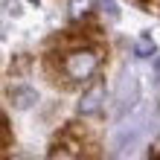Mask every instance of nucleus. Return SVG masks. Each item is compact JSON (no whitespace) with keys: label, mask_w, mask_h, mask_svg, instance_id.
<instances>
[{"label":"nucleus","mask_w":160,"mask_h":160,"mask_svg":"<svg viewBox=\"0 0 160 160\" xmlns=\"http://www.w3.org/2000/svg\"><path fill=\"white\" fill-rule=\"evenodd\" d=\"M93 148H96V143H93V137L88 134V128L79 125V122H70V125L55 137L50 154L52 157H82V154H93Z\"/></svg>","instance_id":"nucleus-1"},{"label":"nucleus","mask_w":160,"mask_h":160,"mask_svg":"<svg viewBox=\"0 0 160 160\" xmlns=\"http://www.w3.org/2000/svg\"><path fill=\"white\" fill-rule=\"evenodd\" d=\"M61 70H64V76L73 79V82H88L93 73L99 70V52L76 47V50H70L61 58Z\"/></svg>","instance_id":"nucleus-2"},{"label":"nucleus","mask_w":160,"mask_h":160,"mask_svg":"<svg viewBox=\"0 0 160 160\" xmlns=\"http://www.w3.org/2000/svg\"><path fill=\"white\" fill-rule=\"evenodd\" d=\"M102 102H105V88H102V82H96V84H90V88L82 93V99H79V114H84V117L99 114Z\"/></svg>","instance_id":"nucleus-3"},{"label":"nucleus","mask_w":160,"mask_h":160,"mask_svg":"<svg viewBox=\"0 0 160 160\" xmlns=\"http://www.w3.org/2000/svg\"><path fill=\"white\" fill-rule=\"evenodd\" d=\"M90 6H93V0H70V12H73V18H82L84 12H90Z\"/></svg>","instance_id":"nucleus-4"},{"label":"nucleus","mask_w":160,"mask_h":160,"mask_svg":"<svg viewBox=\"0 0 160 160\" xmlns=\"http://www.w3.org/2000/svg\"><path fill=\"white\" fill-rule=\"evenodd\" d=\"M152 50H154V41L148 38V35H143V38L137 41V55H152Z\"/></svg>","instance_id":"nucleus-5"},{"label":"nucleus","mask_w":160,"mask_h":160,"mask_svg":"<svg viewBox=\"0 0 160 160\" xmlns=\"http://www.w3.org/2000/svg\"><path fill=\"white\" fill-rule=\"evenodd\" d=\"M3 148H9V122L3 119Z\"/></svg>","instance_id":"nucleus-6"},{"label":"nucleus","mask_w":160,"mask_h":160,"mask_svg":"<svg viewBox=\"0 0 160 160\" xmlns=\"http://www.w3.org/2000/svg\"><path fill=\"white\" fill-rule=\"evenodd\" d=\"M157 79H160V61H157Z\"/></svg>","instance_id":"nucleus-7"}]
</instances>
